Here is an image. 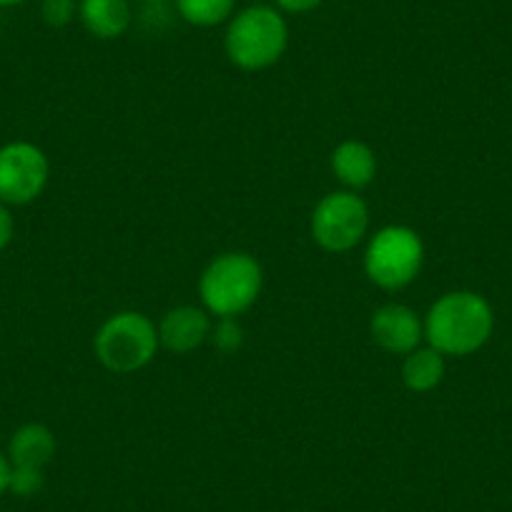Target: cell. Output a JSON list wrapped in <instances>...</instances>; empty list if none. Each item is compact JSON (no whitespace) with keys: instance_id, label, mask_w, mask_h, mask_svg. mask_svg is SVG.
Segmentation results:
<instances>
[{"instance_id":"7c38bea8","label":"cell","mask_w":512,"mask_h":512,"mask_svg":"<svg viewBox=\"0 0 512 512\" xmlns=\"http://www.w3.org/2000/svg\"><path fill=\"white\" fill-rule=\"evenodd\" d=\"M56 455V435L41 422H28L13 432L8 442V460L18 467L43 470Z\"/></svg>"},{"instance_id":"5bb4252c","label":"cell","mask_w":512,"mask_h":512,"mask_svg":"<svg viewBox=\"0 0 512 512\" xmlns=\"http://www.w3.org/2000/svg\"><path fill=\"white\" fill-rule=\"evenodd\" d=\"M179 16L196 28H214L234 18L236 0H176Z\"/></svg>"},{"instance_id":"7a4b0ae2","label":"cell","mask_w":512,"mask_h":512,"mask_svg":"<svg viewBox=\"0 0 512 512\" xmlns=\"http://www.w3.org/2000/svg\"><path fill=\"white\" fill-rule=\"evenodd\" d=\"M262 287V264L246 251H226L211 259L204 269L199 294L211 317H241L254 307Z\"/></svg>"},{"instance_id":"4fadbf2b","label":"cell","mask_w":512,"mask_h":512,"mask_svg":"<svg viewBox=\"0 0 512 512\" xmlns=\"http://www.w3.org/2000/svg\"><path fill=\"white\" fill-rule=\"evenodd\" d=\"M445 379V354L437 352L435 347H417L410 354H405V362H402V382H405L407 390L417 392H432L435 387H440V382Z\"/></svg>"},{"instance_id":"8fae6325","label":"cell","mask_w":512,"mask_h":512,"mask_svg":"<svg viewBox=\"0 0 512 512\" xmlns=\"http://www.w3.org/2000/svg\"><path fill=\"white\" fill-rule=\"evenodd\" d=\"M332 174L337 176L339 184L347 186L349 191H359L369 186L377 176V156L364 141H342L332 151Z\"/></svg>"},{"instance_id":"8992f818","label":"cell","mask_w":512,"mask_h":512,"mask_svg":"<svg viewBox=\"0 0 512 512\" xmlns=\"http://www.w3.org/2000/svg\"><path fill=\"white\" fill-rule=\"evenodd\" d=\"M309 229L324 251L344 254L367 236L369 209L357 191H332L314 206Z\"/></svg>"},{"instance_id":"9a60e30c","label":"cell","mask_w":512,"mask_h":512,"mask_svg":"<svg viewBox=\"0 0 512 512\" xmlns=\"http://www.w3.org/2000/svg\"><path fill=\"white\" fill-rule=\"evenodd\" d=\"M209 342L219 349L221 354H234L244 347V327L236 317H219L211 327Z\"/></svg>"},{"instance_id":"52a82bcc","label":"cell","mask_w":512,"mask_h":512,"mask_svg":"<svg viewBox=\"0 0 512 512\" xmlns=\"http://www.w3.org/2000/svg\"><path fill=\"white\" fill-rule=\"evenodd\" d=\"M51 164L43 149L28 141L0 146V201L8 206L33 204L46 191Z\"/></svg>"},{"instance_id":"e0dca14e","label":"cell","mask_w":512,"mask_h":512,"mask_svg":"<svg viewBox=\"0 0 512 512\" xmlns=\"http://www.w3.org/2000/svg\"><path fill=\"white\" fill-rule=\"evenodd\" d=\"M78 16V0H43L41 18L51 28H66Z\"/></svg>"},{"instance_id":"2e32d148","label":"cell","mask_w":512,"mask_h":512,"mask_svg":"<svg viewBox=\"0 0 512 512\" xmlns=\"http://www.w3.org/2000/svg\"><path fill=\"white\" fill-rule=\"evenodd\" d=\"M43 470L36 467H18L11 465V480H8V492L18 497H33L43 490Z\"/></svg>"},{"instance_id":"3957f363","label":"cell","mask_w":512,"mask_h":512,"mask_svg":"<svg viewBox=\"0 0 512 512\" xmlns=\"http://www.w3.org/2000/svg\"><path fill=\"white\" fill-rule=\"evenodd\" d=\"M289 26L282 11L272 6H249L229 21L224 51L241 71H264L284 56Z\"/></svg>"},{"instance_id":"ffe728a7","label":"cell","mask_w":512,"mask_h":512,"mask_svg":"<svg viewBox=\"0 0 512 512\" xmlns=\"http://www.w3.org/2000/svg\"><path fill=\"white\" fill-rule=\"evenodd\" d=\"M8 480H11V460L0 452V495L8 492Z\"/></svg>"},{"instance_id":"7402d4cb","label":"cell","mask_w":512,"mask_h":512,"mask_svg":"<svg viewBox=\"0 0 512 512\" xmlns=\"http://www.w3.org/2000/svg\"><path fill=\"white\" fill-rule=\"evenodd\" d=\"M144 3H161V0H144Z\"/></svg>"},{"instance_id":"6da1fadb","label":"cell","mask_w":512,"mask_h":512,"mask_svg":"<svg viewBox=\"0 0 512 512\" xmlns=\"http://www.w3.org/2000/svg\"><path fill=\"white\" fill-rule=\"evenodd\" d=\"M495 327L490 302L477 292H450L425 317V339L445 357H467L487 344Z\"/></svg>"},{"instance_id":"277c9868","label":"cell","mask_w":512,"mask_h":512,"mask_svg":"<svg viewBox=\"0 0 512 512\" xmlns=\"http://www.w3.org/2000/svg\"><path fill=\"white\" fill-rule=\"evenodd\" d=\"M159 347V327L141 312L113 314L101 324L93 339L98 362L116 374H131L149 367Z\"/></svg>"},{"instance_id":"9c48e42d","label":"cell","mask_w":512,"mask_h":512,"mask_svg":"<svg viewBox=\"0 0 512 512\" xmlns=\"http://www.w3.org/2000/svg\"><path fill=\"white\" fill-rule=\"evenodd\" d=\"M211 314L201 307H184L169 309L159 324V342L161 347L174 354H189L194 349L204 347L211 337Z\"/></svg>"},{"instance_id":"ac0fdd59","label":"cell","mask_w":512,"mask_h":512,"mask_svg":"<svg viewBox=\"0 0 512 512\" xmlns=\"http://www.w3.org/2000/svg\"><path fill=\"white\" fill-rule=\"evenodd\" d=\"M16 236V221H13L11 206L0 201V251L6 249Z\"/></svg>"},{"instance_id":"44dd1931","label":"cell","mask_w":512,"mask_h":512,"mask_svg":"<svg viewBox=\"0 0 512 512\" xmlns=\"http://www.w3.org/2000/svg\"><path fill=\"white\" fill-rule=\"evenodd\" d=\"M18 3H23V0H0V8H11L18 6Z\"/></svg>"},{"instance_id":"ba28073f","label":"cell","mask_w":512,"mask_h":512,"mask_svg":"<svg viewBox=\"0 0 512 512\" xmlns=\"http://www.w3.org/2000/svg\"><path fill=\"white\" fill-rule=\"evenodd\" d=\"M369 334L374 344L390 354H410L425 339V322L407 304H382L369 319Z\"/></svg>"},{"instance_id":"d6986e66","label":"cell","mask_w":512,"mask_h":512,"mask_svg":"<svg viewBox=\"0 0 512 512\" xmlns=\"http://www.w3.org/2000/svg\"><path fill=\"white\" fill-rule=\"evenodd\" d=\"M274 3H277V8L282 13H297V16H302V13L317 11L324 0H274Z\"/></svg>"},{"instance_id":"30bf717a","label":"cell","mask_w":512,"mask_h":512,"mask_svg":"<svg viewBox=\"0 0 512 512\" xmlns=\"http://www.w3.org/2000/svg\"><path fill=\"white\" fill-rule=\"evenodd\" d=\"M78 18L91 36L113 41L131 28L134 11L128 0H78Z\"/></svg>"},{"instance_id":"5b68a950","label":"cell","mask_w":512,"mask_h":512,"mask_svg":"<svg viewBox=\"0 0 512 512\" xmlns=\"http://www.w3.org/2000/svg\"><path fill=\"white\" fill-rule=\"evenodd\" d=\"M425 264L422 236L410 226H384L372 234L364 249V272L369 282L384 292H400L410 287Z\"/></svg>"}]
</instances>
